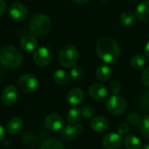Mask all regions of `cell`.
Wrapping results in <instances>:
<instances>
[{
    "instance_id": "obj_1",
    "label": "cell",
    "mask_w": 149,
    "mask_h": 149,
    "mask_svg": "<svg viewBox=\"0 0 149 149\" xmlns=\"http://www.w3.org/2000/svg\"><path fill=\"white\" fill-rule=\"evenodd\" d=\"M96 52L99 58L105 63L111 64L115 62L120 54L118 43L111 38H102L96 45Z\"/></svg>"
},
{
    "instance_id": "obj_2",
    "label": "cell",
    "mask_w": 149,
    "mask_h": 149,
    "mask_svg": "<svg viewBox=\"0 0 149 149\" xmlns=\"http://www.w3.org/2000/svg\"><path fill=\"white\" fill-rule=\"evenodd\" d=\"M23 61L21 52L13 45H5L0 49V64L4 67L17 68Z\"/></svg>"
},
{
    "instance_id": "obj_3",
    "label": "cell",
    "mask_w": 149,
    "mask_h": 149,
    "mask_svg": "<svg viewBox=\"0 0 149 149\" xmlns=\"http://www.w3.org/2000/svg\"><path fill=\"white\" fill-rule=\"evenodd\" d=\"M52 28L51 19L41 13L31 17L29 22V29L32 34L36 36H44L47 34Z\"/></svg>"
},
{
    "instance_id": "obj_4",
    "label": "cell",
    "mask_w": 149,
    "mask_h": 149,
    "mask_svg": "<svg viewBox=\"0 0 149 149\" xmlns=\"http://www.w3.org/2000/svg\"><path fill=\"white\" fill-rule=\"evenodd\" d=\"M79 57V54L78 49L73 45H68L62 47V49L59 51L58 59L62 66L65 68H70L78 62Z\"/></svg>"
},
{
    "instance_id": "obj_5",
    "label": "cell",
    "mask_w": 149,
    "mask_h": 149,
    "mask_svg": "<svg viewBox=\"0 0 149 149\" xmlns=\"http://www.w3.org/2000/svg\"><path fill=\"white\" fill-rule=\"evenodd\" d=\"M17 86L21 91L27 93H31L38 87V80L32 74H23L17 79Z\"/></svg>"
},
{
    "instance_id": "obj_6",
    "label": "cell",
    "mask_w": 149,
    "mask_h": 149,
    "mask_svg": "<svg viewBox=\"0 0 149 149\" xmlns=\"http://www.w3.org/2000/svg\"><path fill=\"white\" fill-rule=\"evenodd\" d=\"M107 111L113 115H120L123 113L127 109L126 100L118 95H112L107 101Z\"/></svg>"
},
{
    "instance_id": "obj_7",
    "label": "cell",
    "mask_w": 149,
    "mask_h": 149,
    "mask_svg": "<svg viewBox=\"0 0 149 149\" xmlns=\"http://www.w3.org/2000/svg\"><path fill=\"white\" fill-rule=\"evenodd\" d=\"M52 60V53L50 50L45 46L35 49L33 53V61L38 66H46Z\"/></svg>"
},
{
    "instance_id": "obj_8",
    "label": "cell",
    "mask_w": 149,
    "mask_h": 149,
    "mask_svg": "<svg viewBox=\"0 0 149 149\" xmlns=\"http://www.w3.org/2000/svg\"><path fill=\"white\" fill-rule=\"evenodd\" d=\"M18 98H19V92L15 86L10 85L6 86L2 92L1 100L3 104L5 106L8 107L13 106L14 104H16Z\"/></svg>"
},
{
    "instance_id": "obj_9",
    "label": "cell",
    "mask_w": 149,
    "mask_h": 149,
    "mask_svg": "<svg viewBox=\"0 0 149 149\" xmlns=\"http://www.w3.org/2000/svg\"><path fill=\"white\" fill-rule=\"evenodd\" d=\"M8 13L10 17L16 21H23L28 17L27 8L20 3H12L9 7Z\"/></svg>"
},
{
    "instance_id": "obj_10",
    "label": "cell",
    "mask_w": 149,
    "mask_h": 149,
    "mask_svg": "<svg viewBox=\"0 0 149 149\" xmlns=\"http://www.w3.org/2000/svg\"><path fill=\"white\" fill-rule=\"evenodd\" d=\"M84 131L83 127L80 124H71L63 127L61 131V137L65 141H71L82 134Z\"/></svg>"
},
{
    "instance_id": "obj_11",
    "label": "cell",
    "mask_w": 149,
    "mask_h": 149,
    "mask_svg": "<svg viewBox=\"0 0 149 149\" xmlns=\"http://www.w3.org/2000/svg\"><path fill=\"white\" fill-rule=\"evenodd\" d=\"M122 143V137L118 133H110L102 139V145L106 149H119Z\"/></svg>"
},
{
    "instance_id": "obj_12",
    "label": "cell",
    "mask_w": 149,
    "mask_h": 149,
    "mask_svg": "<svg viewBox=\"0 0 149 149\" xmlns=\"http://www.w3.org/2000/svg\"><path fill=\"white\" fill-rule=\"evenodd\" d=\"M45 127L52 131H59L63 129L65 121L64 119L57 113H51L45 117Z\"/></svg>"
},
{
    "instance_id": "obj_13",
    "label": "cell",
    "mask_w": 149,
    "mask_h": 149,
    "mask_svg": "<svg viewBox=\"0 0 149 149\" xmlns=\"http://www.w3.org/2000/svg\"><path fill=\"white\" fill-rule=\"evenodd\" d=\"M89 96L95 100H101L107 98L108 94L107 88L102 84H93L88 89Z\"/></svg>"
},
{
    "instance_id": "obj_14",
    "label": "cell",
    "mask_w": 149,
    "mask_h": 149,
    "mask_svg": "<svg viewBox=\"0 0 149 149\" xmlns=\"http://www.w3.org/2000/svg\"><path fill=\"white\" fill-rule=\"evenodd\" d=\"M85 99V93L80 88H72L71 89L65 97L67 103L71 106H77L83 102Z\"/></svg>"
},
{
    "instance_id": "obj_15",
    "label": "cell",
    "mask_w": 149,
    "mask_h": 149,
    "mask_svg": "<svg viewBox=\"0 0 149 149\" xmlns=\"http://www.w3.org/2000/svg\"><path fill=\"white\" fill-rule=\"evenodd\" d=\"M24 127V122L22 119L19 117H13L10 118L5 126V131L10 134V135H16L21 132Z\"/></svg>"
},
{
    "instance_id": "obj_16",
    "label": "cell",
    "mask_w": 149,
    "mask_h": 149,
    "mask_svg": "<svg viewBox=\"0 0 149 149\" xmlns=\"http://www.w3.org/2000/svg\"><path fill=\"white\" fill-rule=\"evenodd\" d=\"M90 127L97 133H104L109 128V121L103 116H96L91 120Z\"/></svg>"
},
{
    "instance_id": "obj_17",
    "label": "cell",
    "mask_w": 149,
    "mask_h": 149,
    "mask_svg": "<svg viewBox=\"0 0 149 149\" xmlns=\"http://www.w3.org/2000/svg\"><path fill=\"white\" fill-rule=\"evenodd\" d=\"M135 16L141 22H149V0H144L138 4Z\"/></svg>"
},
{
    "instance_id": "obj_18",
    "label": "cell",
    "mask_w": 149,
    "mask_h": 149,
    "mask_svg": "<svg viewBox=\"0 0 149 149\" xmlns=\"http://www.w3.org/2000/svg\"><path fill=\"white\" fill-rule=\"evenodd\" d=\"M37 46V39L34 36L25 35L20 40V47L24 52H32L36 49Z\"/></svg>"
},
{
    "instance_id": "obj_19",
    "label": "cell",
    "mask_w": 149,
    "mask_h": 149,
    "mask_svg": "<svg viewBox=\"0 0 149 149\" xmlns=\"http://www.w3.org/2000/svg\"><path fill=\"white\" fill-rule=\"evenodd\" d=\"M96 77L101 81H107L112 77V70L107 65H100L97 67L95 72Z\"/></svg>"
},
{
    "instance_id": "obj_20",
    "label": "cell",
    "mask_w": 149,
    "mask_h": 149,
    "mask_svg": "<svg viewBox=\"0 0 149 149\" xmlns=\"http://www.w3.org/2000/svg\"><path fill=\"white\" fill-rule=\"evenodd\" d=\"M83 118L81 109L79 107H72L67 112L66 119L70 124H79Z\"/></svg>"
},
{
    "instance_id": "obj_21",
    "label": "cell",
    "mask_w": 149,
    "mask_h": 149,
    "mask_svg": "<svg viewBox=\"0 0 149 149\" xmlns=\"http://www.w3.org/2000/svg\"><path fill=\"white\" fill-rule=\"evenodd\" d=\"M70 77L71 76L69 75L67 72H65V70H61V69L56 70L52 75L53 80L58 85H66L70 80Z\"/></svg>"
},
{
    "instance_id": "obj_22",
    "label": "cell",
    "mask_w": 149,
    "mask_h": 149,
    "mask_svg": "<svg viewBox=\"0 0 149 149\" xmlns=\"http://www.w3.org/2000/svg\"><path fill=\"white\" fill-rule=\"evenodd\" d=\"M124 144L127 149H141V142L140 139L134 134H129L126 136L124 140Z\"/></svg>"
},
{
    "instance_id": "obj_23",
    "label": "cell",
    "mask_w": 149,
    "mask_h": 149,
    "mask_svg": "<svg viewBox=\"0 0 149 149\" xmlns=\"http://www.w3.org/2000/svg\"><path fill=\"white\" fill-rule=\"evenodd\" d=\"M40 149H65V146L59 140L52 138L45 141Z\"/></svg>"
},
{
    "instance_id": "obj_24",
    "label": "cell",
    "mask_w": 149,
    "mask_h": 149,
    "mask_svg": "<svg viewBox=\"0 0 149 149\" xmlns=\"http://www.w3.org/2000/svg\"><path fill=\"white\" fill-rule=\"evenodd\" d=\"M146 62H147V59H146L145 55L141 53H137L133 56L131 59V65L134 69H140L145 65Z\"/></svg>"
},
{
    "instance_id": "obj_25",
    "label": "cell",
    "mask_w": 149,
    "mask_h": 149,
    "mask_svg": "<svg viewBox=\"0 0 149 149\" xmlns=\"http://www.w3.org/2000/svg\"><path fill=\"white\" fill-rule=\"evenodd\" d=\"M120 21L122 24L126 26H129L135 22V16L131 11H124L120 16Z\"/></svg>"
},
{
    "instance_id": "obj_26",
    "label": "cell",
    "mask_w": 149,
    "mask_h": 149,
    "mask_svg": "<svg viewBox=\"0 0 149 149\" xmlns=\"http://www.w3.org/2000/svg\"><path fill=\"white\" fill-rule=\"evenodd\" d=\"M139 128H140L141 134L144 137L149 138V114L144 116L141 119V123L139 124Z\"/></svg>"
},
{
    "instance_id": "obj_27",
    "label": "cell",
    "mask_w": 149,
    "mask_h": 149,
    "mask_svg": "<svg viewBox=\"0 0 149 149\" xmlns=\"http://www.w3.org/2000/svg\"><path fill=\"white\" fill-rule=\"evenodd\" d=\"M70 76L75 80H81L85 77V71L81 66H74L70 72Z\"/></svg>"
},
{
    "instance_id": "obj_28",
    "label": "cell",
    "mask_w": 149,
    "mask_h": 149,
    "mask_svg": "<svg viewBox=\"0 0 149 149\" xmlns=\"http://www.w3.org/2000/svg\"><path fill=\"white\" fill-rule=\"evenodd\" d=\"M81 112H82V115L84 118H86V119H91V118H93L94 117V114H95V110L94 108L90 106V105H86V106H84L82 108H81Z\"/></svg>"
},
{
    "instance_id": "obj_29",
    "label": "cell",
    "mask_w": 149,
    "mask_h": 149,
    "mask_svg": "<svg viewBox=\"0 0 149 149\" xmlns=\"http://www.w3.org/2000/svg\"><path fill=\"white\" fill-rule=\"evenodd\" d=\"M108 91L113 95H118L121 92V86L118 81H113L108 86Z\"/></svg>"
},
{
    "instance_id": "obj_30",
    "label": "cell",
    "mask_w": 149,
    "mask_h": 149,
    "mask_svg": "<svg viewBox=\"0 0 149 149\" xmlns=\"http://www.w3.org/2000/svg\"><path fill=\"white\" fill-rule=\"evenodd\" d=\"M141 117L138 113H131L128 115L127 117V121L129 124L133 125V126H136V125H139L141 123Z\"/></svg>"
},
{
    "instance_id": "obj_31",
    "label": "cell",
    "mask_w": 149,
    "mask_h": 149,
    "mask_svg": "<svg viewBox=\"0 0 149 149\" xmlns=\"http://www.w3.org/2000/svg\"><path fill=\"white\" fill-rule=\"evenodd\" d=\"M129 130H130V127L127 123H121L118 127V134H120L121 136L126 135L129 132Z\"/></svg>"
},
{
    "instance_id": "obj_32",
    "label": "cell",
    "mask_w": 149,
    "mask_h": 149,
    "mask_svg": "<svg viewBox=\"0 0 149 149\" xmlns=\"http://www.w3.org/2000/svg\"><path fill=\"white\" fill-rule=\"evenodd\" d=\"M141 80L146 86L149 87V66H148L141 74Z\"/></svg>"
},
{
    "instance_id": "obj_33",
    "label": "cell",
    "mask_w": 149,
    "mask_h": 149,
    "mask_svg": "<svg viewBox=\"0 0 149 149\" xmlns=\"http://www.w3.org/2000/svg\"><path fill=\"white\" fill-rule=\"evenodd\" d=\"M6 11V3L4 0H0V17H2Z\"/></svg>"
},
{
    "instance_id": "obj_34",
    "label": "cell",
    "mask_w": 149,
    "mask_h": 149,
    "mask_svg": "<svg viewBox=\"0 0 149 149\" xmlns=\"http://www.w3.org/2000/svg\"><path fill=\"white\" fill-rule=\"evenodd\" d=\"M4 136H5V129L0 125V141L4 139Z\"/></svg>"
},
{
    "instance_id": "obj_35",
    "label": "cell",
    "mask_w": 149,
    "mask_h": 149,
    "mask_svg": "<svg viewBox=\"0 0 149 149\" xmlns=\"http://www.w3.org/2000/svg\"><path fill=\"white\" fill-rule=\"evenodd\" d=\"M144 52H145V56H147L149 58V41L147 43L145 49H144Z\"/></svg>"
},
{
    "instance_id": "obj_36",
    "label": "cell",
    "mask_w": 149,
    "mask_h": 149,
    "mask_svg": "<svg viewBox=\"0 0 149 149\" xmlns=\"http://www.w3.org/2000/svg\"><path fill=\"white\" fill-rule=\"evenodd\" d=\"M74 3H78V4H84V3H88L89 1H91V0H72Z\"/></svg>"
},
{
    "instance_id": "obj_37",
    "label": "cell",
    "mask_w": 149,
    "mask_h": 149,
    "mask_svg": "<svg viewBox=\"0 0 149 149\" xmlns=\"http://www.w3.org/2000/svg\"><path fill=\"white\" fill-rule=\"evenodd\" d=\"M141 149H149V144H147V145H145V146H143Z\"/></svg>"
},
{
    "instance_id": "obj_38",
    "label": "cell",
    "mask_w": 149,
    "mask_h": 149,
    "mask_svg": "<svg viewBox=\"0 0 149 149\" xmlns=\"http://www.w3.org/2000/svg\"><path fill=\"white\" fill-rule=\"evenodd\" d=\"M109 0H101V2H103V3H107Z\"/></svg>"
},
{
    "instance_id": "obj_39",
    "label": "cell",
    "mask_w": 149,
    "mask_h": 149,
    "mask_svg": "<svg viewBox=\"0 0 149 149\" xmlns=\"http://www.w3.org/2000/svg\"><path fill=\"white\" fill-rule=\"evenodd\" d=\"M49 1H51V0H49Z\"/></svg>"
}]
</instances>
